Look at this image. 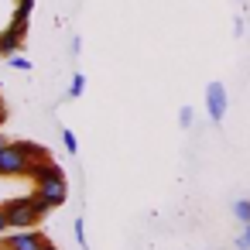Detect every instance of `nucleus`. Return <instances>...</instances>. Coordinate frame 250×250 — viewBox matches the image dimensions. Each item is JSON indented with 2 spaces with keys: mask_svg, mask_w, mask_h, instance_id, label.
<instances>
[{
  "mask_svg": "<svg viewBox=\"0 0 250 250\" xmlns=\"http://www.w3.org/2000/svg\"><path fill=\"white\" fill-rule=\"evenodd\" d=\"M11 65H14V69H21V72H28V69H31V62H28L24 55H11Z\"/></svg>",
  "mask_w": 250,
  "mask_h": 250,
  "instance_id": "nucleus-12",
  "label": "nucleus"
},
{
  "mask_svg": "<svg viewBox=\"0 0 250 250\" xmlns=\"http://www.w3.org/2000/svg\"><path fill=\"white\" fill-rule=\"evenodd\" d=\"M11 229V223H7V212H4V206H0V233H7Z\"/></svg>",
  "mask_w": 250,
  "mask_h": 250,
  "instance_id": "nucleus-14",
  "label": "nucleus"
},
{
  "mask_svg": "<svg viewBox=\"0 0 250 250\" xmlns=\"http://www.w3.org/2000/svg\"><path fill=\"white\" fill-rule=\"evenodd\" d=\"M7 120V110H4V100H0V124H4Z\"/></svg>",
  "mask_w": 250,
  "mask_h": 250,
  "instance_id": "nucleus-17",
  "label": "nucleus"
},
{
  "mask_svg": "<svg viewBox=\"0 0 250 250\" xmlns=\"http://www.w3.org/2000/svg\"><path fill=\"white\" fill-rule=\"evenodd\" d=\"M45 247H48V240H45V233H38V229L11 233V236L4 240V250H45Z\"/></svg>",
  "mask_w": 250,
  "mask_h": 250,
  "instance_id": "nucleus-3",
  "label": "nucleus"
},
{
  "mask_svg": "<svg viewBox=\"0 0 250 250\" xmlns=\"http://www.w3.org/2000/svg\"><path fill=\"white\" fill-rule=\"evenodd\" d=\"M21 151L28 154L31 165H38V161H52V158H48V147H42V144H35V141H21Z\"/></svg>",
  "mask_w": 250,
  "mask_h": 250,
  "instance_id": "nucleus-8",
  "label": "nucleus"
},
{
  "mask_svg": "<svg viewBox=\"0 0 250 250\" xmlns=\"http://www.w3.org/2000/svg\"><path fill=\"white\" fill-rule=\"evenodd\" d=\"M76 240L86 247V236H83V219H76Z\"/></svg>",
  "mask_w": 250,
  "mask_h": 250,
  "instance_id": "nucleus-16",
  "label": "nucleus"
},
{
  "mask_svg": "<svg viewBox=\"0 0 250 250\" xmlns=\"http://www.w3.org/2000/svg\"><path fill=\"white\" fill-rule=\"evenodd\" d=\"M83 89H86V79L76 72V76H72V86H69V96H83Z\"/></svg>",
  "mask_w": 250,
  "mask_h": 250,
  "instance_id": "nucleus-10",
  "label": "nucleus"
},
{
  "mask_svg": "<svg viewBox=\"0 0 250 250\" xmlns=\"http://www.w3.org/2000/svg\"><path fill=\"white\" fill-rule=\"evenodd\" d=\"M21 38H24V28L11 24L4 35H0V55H18V48H21Z\"/></svg>",
  "mask_w": 250,
  "mask_h": 250,
  "instance_id": "nucleus-7",
  "label": "nucleus"
},
{
  "mask_svg": "<svg viewBox=\"0 0 250 250\" xmlns=\"http://www.w3.org/2000/svg\"><path fill=\"white\" fill-rule=\"evenodd\" d=\"M206 110H209L212 124H223V117H226V86L223 83H209V89H206Z\"/></svg>",
  "mask_w": 250,
  "mask_h": 250,
  "instance_id": "nucleus-4",
  "label": "nucleus"
},
{
  "mask_svg": "<svg viewBox=\"0 0 250 250\" xmlns=\"http://www.w3.org/2000/svg\"><path fill=\"white\" fill-rule=\"evenodd\" d=\"M240 250H250V223H247V229H243V236H240Z\"/></svg>",
  "mask_w": 250,
  "mask_h": 250,
  "instance_id": "nucleus-13",
  "label": "nucleus"
},
{
  "mask_svg": "<svg viewBox=\"0 0 250 250\" xmlns=\"http://www.w3.org/2000/svg\"><path fill=\"white\" fill-rule=\"evenodd\" d=\"M48 202L35 192V195H24V199H11V202H4V212H7V223L14 226V229H35L38 226V219L42 216H48Z\"/></svg>",
  "mask_w": 250,
  "mask_h": 250,
  "instance_id": "nucleus-1",
  "label": "nucleus"
},
{
  "mask_svg": "<svg viewBox=\"0 0 250 250\" xmlns=\"http://www.w3.org/2000/svg\"><path fill=\"white\" fill-rule=\"evenodd\" d=\"M178 120H182V127H188V124H192V110H188V106H185V110H182V113H178Z\"/></svg>",
  "mask_w": 250,
  "mask_h": 250,
  "instance_id": "nucleus-15",
  "label": "nucleus"
},
{
  "mask_svg": "<svg viewBox=\"0 0 250 250\" xmlns=\"http://www.w3.org/2000/svg\"><path fill=\"white\" fill-rule=\"evenodd\" d=\"M28 175H31L38 185L55 182V178H65V175H62V168H59L55 161H38V165H28Z\"/></svg>",
  "mask_w": 250,
  "mask_h": 250,
  "instance_id": "nucleus-6",
  "label": "nucleus"
},
{
  "mask_svg": "<svg viewBox=\"0 0 250 250\" xmlns=\"http://www.w3.org/2000/svg\"><path fill=\"white\" fill-rule=\"evenodd\" d=\"M28 154L21 151V141L0 147V175H28Z\"/></svg>",
  "mask_w": 250,
  "mask_h": 250,
  "instance_id": "nucleus-2",
  "label": "nucleus"
},
{
  "mask_svg": "<svg viewBox=\"0 0 250 250\" xmlns=\"http://www.w3.org/2000/svg\"><path fill=\"white\" fill-rule=\"evenodd\" d=\"M38 195L55 209V206H62L65 202V195H69V185H65V178H55V182H45V185H38Z\"/></svg>",
  "mask_w": 250,
  "mask_h": 250,
  "instance_id": "nucleus-5",
  "label": "nucleus"
},
{
  "mask_svg": "<svg viewBox=\"0 0 250 250\" xmlns=\"http://www.w3.org/2000/svg\"><path fill=\"white\" fill-rule=\"evenodd\" d=\"M0 147H7V141H4V137H0Z\"/></svg>",
  "mask_w": 250,
  "mask_h": 250,
  "instance_id": "nucleus-18",
  "label": "nucleus"
},
{
  "mask_svg": "<svg viewBox=\"0 0 250 250\" xmlns=\"http://www.w3.org/2000/svg\"><path fill=\"white\" fill-rule=\"evenodd\" d=\"M62 144H65V151H72V154L79 151V141H76V134H72V130H62Z\"/></svg>",
  "mask_w": 250,
  "mask_h": 250,
  "instance_id": "nucleus-11",
  "label": "nucleus"
},
{
  "mask_svg": "<svg viewBox=\"0 0 250 250\" xmlns=\"http://www.w3.org/2000/svg\"><path fill=\"white\" fill-rule=\"evenodd\" d=\"M45 250H55V247H52V243H48V247H45Z\"/></svg>",
  "mask_w": 250,
  "mask_h": 250,
  "instance_id": "nucleus-19",
  "label": "nucleus"
},
{
  "mask_svg": "<svg viewBox=\"0 0 250 250\" xmlns=\"http://www.w3.org/2000/svg\"><path fill=\"white\" fill-rule=\"evenodd\" d=\"M233 212H236L240 223H250V199H240V202L233 206Z\"/></svg>",
  "mask_w": 250,
  "mask_h": 250,
  "instance_id": "nucleus-9",
  "label": "nucleus"
}]
</instances>
